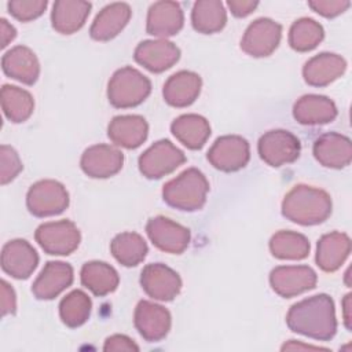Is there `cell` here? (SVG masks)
<instances>
[{
    "instance_id": "cell-1",
    "label": "cell",
    "mask_w": 352,
    "mask_h": 352,
    "mask_svg": "<svg viewBox=\"0 0 352 352\" xmlns=\"http://www.w3.org/2000/svg\"><path fill=\"white\" fill-rule=\"evenodd\" d=\"M286 323L294 333L327 341L336 336L337 319L334 302L327 294L305 298L289 309Z\"/></svg>"
},
{
    "instance_id": "cell-2",
    "label": "cell",
    "mask_w": 352,
    "mask_h": 352,
    "mask_svg": "<svg viewBox=\"0 0 352 352\" xmlns=\"http://www.w3.org/2000/svg\"><path fill=\"white\" fill-rule=\"evenodd\" d=\"M331 213V198L320 188L305 184L294 186L282 202V214L301 226L323 223Z\"/></svg>"
},
{
    "instance_id": "cell-3",
    "label": "cell",
    "mask_w": 352,
    "mask_h": 352,
    "mask_svg": "<svg viewBox=\"0 0 352 352\" xmlns=\"http://www.w3.org/2000/svg\"><path fill=\"white\" fill-rule=\"evenodd\" d=\"M208 191L205 175L197 168H190L164 186L162 198L175 209L194 212L205 205Z\"/></svg>"
},
{
    "instance_id": "cell-4",
    "label": "cell",
    "mask_w": 352,
    "mask_h": 352,
    "mask_svg": "<svg viewBox=\"0 0 352 352\" xmlns=\"http://www.w3.org/2000/svg\"><path fill=\"white\" fill-rule=\"evenodd\" d=\"M150 92V80L131 66L118 69L110 78L107 87L109 102L117 109L135 107L140 104Z\"/></svg>"
},
{
    "instance_id": "cell-5",
    "label": "cell",
    "mask_w": 352,
    "mask_h": 352,
    "mask_svg": "<svg viewBox=\"0 0 352 352\" xmlns=\"http://www.w3.org/2000/svg\"><path fill=\"white\" fill-rule=\"evenodd\" d=\"M26 206L33 216H55L69 206V192L56 180H40L29 188Z\"/></svg>"
},
{
    "instance_id": "cell-6",
    "label": "cell",
    "mask_w": 352,
    "mask_h": 352,
    "mask_svg": "<svg viewBox=\"0 0 352 352\" xmlns=\"http://www.w3.org/2000/svg\"><path fill=\"white\" fill-rule=\"evenodd\" d=\"M34 238L45 253L54 256L73 253L81 241L77 226L70 220L44 223L36 230Z\"/></svg>"
},
{
    "instance_id": "cell-7",
    "label": "cell",
    "mask_w": 352,
    "mask_h": 352,
    "mask_svg": "<svg viewBox=\"0 0 352 352\" xmlns=\"http://www.w3.org/2000/svg\"><path fill=\"white\" fill-rule=\"evenodd\" d=\"M260 158L270 166L292 164L300 157L301 144L297 136L285 129H274L264 133L257 144Z\"/></svg>"
},
{
    "instance_id": "cell-8",
    "label": "cell",
    "mask_w": 352,
    "mask_h": 352,
    "mask_svg": "<svg viewBox=\"0 0 352 352\" xmlns=\"http://www.w3.org/2000/svg\"><path fill=\"white\" fill-rule=\"evenodd\" d=\"M186 161V155L169 140H158L139 157V170L147 179H160Z\"/></svg>"
},
{
    "instance_id": "cell-9",
    "label": "cell",
    "mask_w": 352,
    "mask_h": 352,
    "mask_svg": "<svg viewBox=\"0 0 352 352\" xmlns=\"http://www.w3.org/2000/svg\"><path fill=\"white\" fill-rule=\"evenodd\" d=\"M249 158V143L238 135H226L216 139L208 151L209 162L223 172H235L245 168Z\"/></svg>"
},
{
    "instance_id": "cell-10",
    "label": "cell",
    "mask_w": 352,
    "mask_h": 352,
    "mask_svg": "<svg viewBox=\"0 0 352 352\" xmlns=\"http://www.w3.org/2000/svg\"><path fill=\"white\" fill-rule=\"evenodd\" d=\"M282 26L278 22L270 18H258L245 30L241 48L254 58L268 56L278 48Z\"/></svg>"
},
{
    "instance_id": "cell-11",
    "label": "cell",
    "mask_w": 352,
    "mask_h": 352,
    "mask_svg": "<svg viewBox=\"0 0 352 352\" xmlns=\"http://www.w3.org/2000/svg\"><path fill=\"white\" fill-rule=\"evenodd\" d=\"M316 272L308 265H282L270 274L272 290L280 297L290 298L316 286Z\"/></svg>"
},
{
    "instance_id": "cell-12",
    "label": "cell",
    "mask_w": 352,
    "mask_h": 352,
    "mask_svg": "<svg viewBox=\"0 0 352 352\" xmlns=\"http://www.w3.org/2000/svg\"><path fill=\"white\" fill-rule=\"evenodd\" d=\"M146 232L154 246L172 254L183 253L191 238L188 228L164 216L150 219L146 224Z\"/></svg>"
},
{
    "instance_id": "cell-13",
    "label": "cell",
    "mask_w": 352,
    "mask_h": 352,
    "mask_svg": "<svg viewBox=\"0 0 352 352\" xmlns=\"http://www.w3.org/2000/svg\"><path fill=\"white\" fill-rule=\"evenodd\" d=\"M140 285L148 297L160 301H172L182 290L179 274L161 263L148 264L143 268Z\"/></svg>"
},
{
    "instance_id": "cell-14",
    "label": "cell",
    "mask_w": 352,
    "mask_h": 352,
    "mask_svg": "<svg viewBox=\"0 0 352 352\" xmlns=\"http://www.w3.org/2000/svg\"><path fill=\"white\" fill-rule=\"evenodd\" d=\"M172 318L166 308L160 304L142 300L135 309V326L139 334L148 342H157L166 337Z\"/></svg>"
},
{
    "instance_id": "cell-15",
    "label": "cell",
    "mask_w": 352,
    "mask_h": 352,
    "mask_svg": "<svg viewBox=\"0 0 352 352\" xmlns=\"http://www.w3.org/2000/svg\"><path fill=\"white\" fill-rule=\"evenodd\" d=\"M124 164V154L110 144H95L81 155V169L95 179H106L118 173Z\"/></svg>"
},
{
    "instance_id": "cell-16",
    "label": "cell",
    "mask_w": 352,
    "mask_h": 352,
    "mask_svg": "<svg viewBox=\"0 0 352 352\" xmlns=\"http://www.w3.org/2000/svg\"><path fill=\"white\" fill-rule=\"evenodd\" d=\"M38 264V254L25 239H12L3 246L1 268L15 279H28Z\"/></svg>"
},
{
    "instance_id": "cell-17",
    "label": "cell",
    "mask_w": 352,
    "mask_h": 352,
    "mask_svg": "<svg viewBox=\"0 0 352 352\" xmlns=\"http://www.w3.org/2000/svg\"><path fill=\"white\" fill-rule=\"evenodd\" d=\"M180 58V50L168 40H146L135 50V60L153 73H162Z\"/></svg>"
},
{
    "instance_id": "cell-18",
    "label": "cell",
    "mask_w": 352,
    "mask_h": 352,
    "mask_svg": "<svg viewBox=\"0 0 352 352\" xmlns=\"http://www.w3.org/2000/svg\"><path fill=\"white\" fill-rule=\"evenodd\" d=\"M314 155L320 165L326 168L341 169L351 164L352 143L349 138L341 133L329 132L315 140Z\"/></svg>"
},
{
    "instance_id": "cell-19",
    "label": "cell",
    "mask_w": 352,
    "mask_h": 352,
    "mask_svg": "<svg viewBox=\"0 0 352 352\" xmlns=\"http://www.w3.org/2000/svg\"><path fill=\"white\" fill-rule=\"evenodd\" d=\"M73 282V268L63 261H48L36 278L32 292L38 300H52Z\"/></svg>"
},
{
    "instance_id": "cell-20",
    "label": "cell",
    "mask_w": 352,
    "mask_h": 352,
    "mask_svg": "<svg viewBox=\"0 0 352 352\" xmlns=\"http://www.w3.org/2000/svg\"><path fill=\"white\" fill-rule=\"evenodd\" d=\"M346 70V62L337 54L323 52L311 58L302 67L307 84L312 87H326L340 78Z\"/></svg>"
},
{
    "instance_id": "cell-21",
    "label": "cell",
    "mask_w": 352,
    "mask_h": 352,
    "mask_svg": "<svg viewBox=\"0 0 352 352\" xmlns=\"http://www.w3.org/2000/svg\"><path fill=\"white\" fill-rule=\"evenodd\" d=\"M184 16L176 1H157L148 8L146 30L158 37L173 36L183 28Z\"/></svg>"
},
{
    "instance_id": "cell-22",
    "label": "cell",
    "mask_w": 352,
    "mask_h": 352,
    "mask_svg": "<svg viewBox=\"0 0 352 352\" xmlns=\"http://www.w3.org/2000/svg\"><path fill=\"white\" fill-rule=\"evenodd\" d=\"M3 72L26 85H32L40 76V63L34 52L25 47L16 45L7 51L1 59Z\"/></svg>"
},
{
    "instance_id": "cell-23",
    "label": "cell",
    "mask_w": 352,
    "mask_h": 352,
    "mask_svg": "<svg viewBox=\"0 0 352 352\" xmlns=\"http://www.w3.org/2000/svg\"><path fill=\"white\" fill-rule=\"evenodd\" d=\"M201 87L202 80L197 73L182 70L166 80L162 95L168 104L173 107H186L195 102L201 92Z\"/></svg>"
},
{
    "instance_id": "cell-24",
    "label": "cell",
    "mask_w": 352,
    "mask_h": 352,
    "mask_svg": "<svg viewBox=\"0 0 352 352\" xmlns=\"http://www.w3.org/2000/svg\"><path fill=\"white\" fill-rule=\"evenodd\" d=\"M148 133L147 121L142 116H117L107 128L110 140L125 148H136L146 139Z\"/></svg>"
},
{
    "instance_id": "cell-25",
    "label": "cell",
    "mask_w": 352,
    "mask_h": 352,
    "mask_svg": "<svg viewBox=\"0 0 352 352\" xmlns=\"http://www.w3.org/2000/svg\"><path fill=\"white\" fill-rule=\"evenodd\" d=\"M131 15V7L126 3H113L106 6L91 25V37L98 41H109L114 38L126 26Z\"/></svg>"
},
{
    "instance_id": "cell-26",
    "label": "cell",
    "mask_w": 352,
    "mask_h": 352,
    "mask_svg": "<svg viewBox=\"0 0 352 352\" xmlns=\"http://www.w3.org/2000/svg\"><path fill=\"white\" fill-rule=\"evenodd\" d=\"M294 118L302 125H322L337 117V107L331 99L323 95H304L293 107Z\"/></svg>"
},
{
    "instance_id": "cell-27",
    "label": "cell",
    "mask_w": 352,
    "mask_h": 352,
    "mask_svg": "<svg viewBox=\"0 0 352 352\" xmlns=\"http://www.w3.org/2000/svg\"><path fill=\"white\" fill-rule=\"evenodd\" d=\"M91 3L81 0H58L51 12L52 28L62 34H72L80 30L91 11Z\"/></svg>"
},
{
    "instance_id": "cell-28",
    "label": "cell",
    "mask_w": 352,
    "mask_h": 352,
    "mask_svg": "<svg viewBox=\"0 0 352 352\" xmlns=\"http://www.w3.org/2000/svg\"><path fill=\"white\" fill-rule=\"evenodd\" d=\"M351 253V239L344 232L324 234L316 249V264L326 272L338 270Z\"/></svg>"
},
{
    "instance_id": "cell-29",
    "label": "cell",
    "mask_w": 352,
    "mask_h": 352,
    "mask_svg": "<svg viewBox=\"0 0 352 352\" xmlns=\"http://www.w3.org/2000/svg\"><path fill=\"white\" fill-rule=\"evenodd\" d=\"M170 131L180 143L191 150L202 148L210 136L208 120L198 114H183L177 117L172 122Z\"/></svg>"
},
{
    "instance_id": "cell-30",
    "label": "cell",
    "mask_w": 352,
    "mask_h": 352,
    "mask_svg": "<svg viewBox=\"0 0 352 352\" xmlns=\"http://www.w3.org/2000/svg\"><path fill=\"white\" fill-rule=\"evenodd\" d=\"M80 278L82 286L98 297L113 293L120 282L117 271L110 264L103 261L85 263L81 268Z\"/></svg>"
},
{
    "instance_id": "cell-31",
    "label": "cell",
    "mask_w": 352,
    "mask_h": 352,
    "mask_svg": "<svg viewBox=\"0 0 352 352\" xmlns=\"http://www.w3.org/2000/svg\"><path fill=\"white\" fill-rule=\"evenodd\" d=\"M227 22V12L219 0H199L194 4L191 23L194 29L204 34L220 32Z\"/></svg>"
},
{
    "instance_id": "cell-32",
    "label": "cell",
    "mask_w": 352,
    "mask_h": 352,
    "mask_svg": "<svg viewBox=\"0 0 352 352\" xmlns=\"http://www.w3.org/2000/svg\"><path fill=\"white\" fill-rule=\"evenodd\" d=\"M110 250L120 264L135 267L144 260L147 254V243L143 236L136 232H121L113 238Z\"/></svg>"
},
{
    "instance_id": "cell-33",
    "label": "cell",
    "mask_w": 352,
    "mask_h": 352,
    "mask_svg": "<svg viewBox=\"0 0 352 352\" xmlns=\"http://www.w3.org/2000/svg\"><path fill=\"white\" fill-rule=\"evenodd\" d=\"M309 241L294 231H279L270 241V250L280 260H302L309 254Z\"/></svg>"
},
{
    "instance_id": "cell-34",
    "label": "cell",
    "mask_w": 352,
    "mask_h": 352,
    "mask_svg": "<svg viewBox=\"0 0 352 352\" xmlns=\"http://www.w3.org/2000/svg\"><path fill=\"white\" fill-rule=\"evenodd\" d=\"M1 107L4 116L10 121L18 124L26 121L32 116L34 100L28 91L6 84L1 88Z\"/></svg>"
},
{
    "instance_id": "cell-35",
    "label": "cell",
    "mask_w": 352,
    "mask_h": 352,
    "mask_svg": "<svg viewBox=\"0 0 352 352\" xmlns=\"http://www.w3.org/2000/svg\"><path fill=\"white\" fill-rule=\"evenodd\" d=\"M92 301L82 290H73L59 304V316L67 327L84 324L91 315Z\"/></svg>"
},
{
    "instance_id": "cell-36",
    "label": "cell",
    "mask_w": 352,
    "mask_h": 352,
    "mask_svg": "<svg viewBox=\"0 0 352 352\" xmlns=\"http://www.w3.org/2000/svg\"><path fill=\"white\" fill-rule=\"evenodd\" d=\"M324 37L323 28L311 18L297 19L289 30V44L294 51L307 52L314 50Z\"/></svg>"
},
{
    "instance_id": "cell-37",
    "label": "cell",
    "mask_w": 352,
    "mask_h": 352,
    "mask_svg": "<svg viewBox=\"0 0 352 352\" xmlns=\"http://www.w3.org/2000/svg\"><path fill=\"white\" fill-rule=\"evenodd\" d=\"M47 6V0H12L8 3V11L18 21L29 22L38 18Z\"/></svg>"
},
{
    "instance_id": "cell-38",
    "label": "cell",
    "mask_w": 352,
    "mask_h": 352,
    "mask_svg": "<svg viewBox=\"0 0 352 352\" xmlns=\"http://www.w3.org/2000/svg\"><path fill=\"white\" fill-rule=\"evenodd\" d=\"M22 162L19 160L18 153L10 147L3 144L0 147V182L1 184H7L14 180L18 173L22 170Z\"/></svg>"
},
{
    "instance_id": "cell-39",
    "label": "cell",
    "mask_w": 352,
    "mask_h": 352,
    "mask_svg": "<svg viewBox=\"0 0 352 352\" xmlns=\"http://www.w3.org/2000/svg\"><path fill=\"white\" fill-rule=\"evenodd\" d=\"M308 6L322 16L334 18L342 14L351 6V3L348 0H315L309 1Z\"/></svg>"
},
{
    "instance_id": "cell-40",
    "label": "cell",
    "mask_w": 352,
    "mask_h": 352,
    "mask_svg": "<svg viewBox=\"0 0 352 352\" xmlns=\"http://www.w3.org/2000/svg\"><path fill=\"white\" fill-rule=\"evenodd\" d=\"M104 351H139V346L126 336L114 334L104 341Z\"/></svg>"
},
{
    "instance_id": "cell-41",
    "label": "cell",
    "mask_w": 352,
    "mask_h": 352,
    "mask_svg": "<svg viewBox=\"0 0 352 352\" xmlns=\"http://www.w3.org/2000/svg\"><path fill=\"white\" fill-rule=\"evenodd\" d=\"M16 311V297L14 289L6 282L1 280V315H12Z\"/></svg>"
},
{
    "instance_id": "cell-42",
    "label": "cell",
    "mask_w": 352,
    "mask_h": 352,
    "mask_svg": "<svg viewBox=\"0 0 352 352\" xmlns=\"http://www.w3.org/2000/svg\"><path fill=\"white\" fill-rule=\"evenodd\" d=\"M227 6L230 7L232 15L238 16V18H243L249 14H252L254 11V8L258 6V1H253V0H230L227 3Z\"/></svg>"
},
{
    "instance_id": "cell-43",
    "label": "cell",
    "mask_w": 352,
    "mask_h": 352,
    "mask_svg": "<svg viewBox=\"0 0 352 352\" xmlns=\"http://www.w3.org/2000/svg\"><path fill=\"white\" fill-rule=\"evenodd\" d=\"M0 32H1V48H4L8 45L10 41H12L15 38L16 30L4 18H1L0 19Z\"/></svg>"
},
{
    "instance_id": "cell-44",
    "label": "cell",
    "mask_w": 352,
    "mask_h": 352,
    "mask_svg": "<svg viewBox=\"0 0 352 352\" xmlns=\"http://www.w3.org/2000/svg\"><path fill=\"white\" fill-rule=\"evenodd\" d=\"M342 312H344V323L348 330H351V294H346L342 301Z\"/></svg>"
},
{
    "instance_id": "cell-45",
    "label": "cell",
    "mask_w": 352,
    "mask_h": 352,
    "mask_svg": "<svg viewBox=\"0 0 352 352\" xmlns=\"http://www.w3.org/2000/svg\"><path fill=\"white\" fill-rule=\"evenodd\" d=\"M282 349H324V348H320V346H314V345H304V344H300V342H296V341H290L287 344H285L282 346Z\"/></svg>"
}]
</instances>
